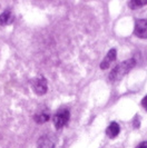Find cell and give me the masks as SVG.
Masks as SVG:
<instances>
[{"label":"cell","mask_w":147,"mask_h":148,"mask_svg":"<svg viewBox=\"0 0 147 148\" xmlns=\"http://www.w3.org/2000/svg\"><path fill=\"white\" fill-rule=\"evenodd\" d=\"M136 65V61L134 58H131V59H127L120 64H118L117 66L115 67L111 71H110L109 75V79L110 82H115L120 80L125 75H127L131 70L133 69V67Z\"/></svg>","instance_id":"obj_1"},{"label":"cell","mask_w":147,"mask_h":148,"mask_svg":"<svg viewBox=\"0 0 147 148\" xmlns=\"http://www.w3.org/2000/svg\"><path fill=\"white\" fill-rule=\"evenodd\" d=\"M69 120V111L67 109H63V110L58 111L54 117H52V121L56 128H63L66 125Z\"/></svg>","instance_id":"obj_2"},{"label":"cell","mask_w":147,"mask_h":148,"mask_svg":"<svg viewBox=\"0 0 147 148\" xmlns=\"http://www.w3.org/2000/svg\"><path fill=\"white\" fill-rule=\"evenodd\" d=\"M31 87L37 95H44L47 91V80L43 76H38L31 82Z\"/></svg>","instance_id":"obj_3"},{"label":"cell","mask_w":147,"mask_h":148,"mask_svg":"<svg viewBox=\"0 0 147 148\" xmlns=\"http://www.w3.org/2000/svg\"><path fill=\"white\" fill-rule=\"evenodd\" d=\"M134 32L138 38H147V19L137 20Z\"/></svg>","instance_id":"obj_4"},{"label":"cell","mask_w":147,"mask_h":148,"mask_svg":"<svg viewBox=\"0 0 147 148\" xmlns=\"http://www.w3.org/2000/svg\"><path fill=\"white\" fill-rule=\"evenodd\" d=\"M116 55H117V51H116V49H110L109 51L107 52V55H106V57L104 58V60L102 61V64H100V68L102 69H107L108 67L110 66V64L113 62V61H115L116 59Z\"/></svg>","instance_id":"obj_5"},{"label":"cell","mask_w":147,"mask_h":148,"mask_svg":"<svg viewBox=\"0 0 147 148\" xmlns=\"http://www.w3.org/2000/svg\"><path fill=\"white\" fill-rule=\"evenodd\" d=\"M37 148H55V145H54V141L49 137L43 136L38 139Z\"/></svg>","instance_id":"obj_6"},{"label":"cell","mask_w":147,"mask_h":148,"mask_svg":"<svg viewBox=\"0 0 147 148\" xmlns=\"http://www.w3.org/2000/svg\"><path fill=\"white\" fill-rule=\"evenodd\" d=\"M119 126H118L117 123H111L108 128H107V130H106V134L109 136L110 138H114V137H116L118 134H119Z\"/></svg>","instance_id":"obj_7"},{"label":"cell","mask_w":147,"mask_h":148,"mask_svg":"<svg viewBox=\"0 0 147 148\" xmlns=\"http://www.w3.org/2000/svg\"><path fill=\"white\" fill-rule=\"evenodd\" d=\"M11 21H12V15H11V12L9 10L3 11L0 15V25H8Z\"/></svg>","instance_id":"obj_8"},{"label":"cell","mask_w":147,"mask_h":148,"mask_svg":"<svg viewBox=\"0 0 147 148\" xmlns=\"http://www.w3.org/2000/svg\"><path fill=\"white\" fill-rule=\"evenodd\" d=\"M49 119H50V116L47 112H41V114H38L35 116V120L38 124H44L46 121H48Z\"/></svg>","instance_id":"obj_9"},{"label":"cell","mask_w":147,"mask_h":148,"mask_svg":"<svg viewBox=\"0 0 147 148\" xmlns=\"http://www.w3.org/2000/svg\"><path fill=\"white\" fill-rule=\"evenodd\" d=\"M147 3V0H132L129 1V7L132 9H137L139 7H143Z\"/></svg>","instance_id":"obj_10"},{"label":"cell","mask_w":147,"mask_h":148,"mask_svg":"<svg viewBox=\"0 0 147 148\" xmlns=\"http://www.w3.org/2000/svg\"><path fill=\"white\" fill-rule=\"evenodd\" d=\"M142 106H143V107L147 110V96L144 97V99L142 100Z\"/></svg>","instance_id":"obj_11"},{"label":"cell","mask_w":147,"mask_h":148,"mask_svg":"<svg viewBox=\"0 0 147 148\" xmlns=\"http://www.w3.org/2000/svg\"><path fill=\"white\" fill-rule=\"evenodd\" d=\"M136 148H147V141H143V143L139 144Z\"/></svg>","instance_id":"obj_12"}]
</instances>
